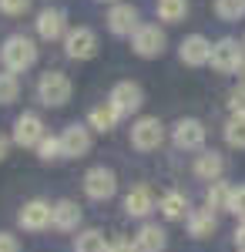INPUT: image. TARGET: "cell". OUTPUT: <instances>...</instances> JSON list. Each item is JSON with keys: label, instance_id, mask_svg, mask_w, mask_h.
Here are the masks:
<instances>
[{"label": "cell", "instance_id": "cell-24", "mask_svg": "<svg viewBox=\"0 0 245 252\" xmlns=\"http://www.w3.org/2000/svg\"><path fill=\"white\" fill-rule=\"evenodd\" d=\"M158 20L161 24H178V20H185L188 14V0H158Z\"/></svg>", "mask_w": 245, "mask_h": 252}, {"label": "cell", "instance_id": "cell-7", "mask_svg": "<svg viewBox=\"0 0 245 252\" xmlns=\"http://www.w3.org/2000/svg\"><path fill=\"white\" fill-rule=\"evenodd\" d=\"M64 54L71 61H91L97 54V34L91 27H71L64 37Z\"/></svg>", "mask_w": 245, "mask_h": 252}, {"label": "cell", "instance_id": "cell-3", "mask_svg": "<svg viewBox=\"0 0 245 252\" xmlns=\"http://www.w3.org/2000/svg\"><path fill=\"white\" fill-rule=\"evenodd\" d=\"M165 47H168V37H165V31L158 27V24H141L138 31L131 34V51L138 58H161L165 54Z\"/></svg>", "mask_w": 245, "mask_h": 252}, {"label": "cell", "instance_id": "cell-12", "mask_svg": "<svg viewBox=\"0 0 245 252\" xmlns=\"http://www.w3.org/2000/svg\"><path fill=\"white\" fill-rule=\"evenodd\" d=\"M44 121H40V115H34V111H24V115L14 121V141H17L20 148H37L40 141H44Z\"/></svg>", "mask_w": 245, "mask_h": 252}, {"label": "cell", "instance_id": "cell-31", "mask_svg": "<svg viewBox=\"0 0 245 252\" xmlns=\"http://www.w3.org/2000/svg\"><path fill=\"white\" fill-rule=\"evenodd\" d=\"M31 10V0H0V14L7 17H24Z\"/></svg>", "mask_w": 245, "mask_h": 252}, {"label": "cell", "instance_id": "cell-28", "mask_svg": "<svg viewBox=\"0 0 245 252\" xmlns=\"http://www.w3.org/2000/svg\"><path fill=\"white\" fill-rule=\"evenodd\" d=\"M20 94V81L10 71H0V104H14Z\"/></svg>", "mask_w": 245, "mask_h": 252}, {"label": "cell", "instance_id": "cell-8", "mask_svg": "<svg viewBox=\"0 0 245 252\" xmlns=\"http://www.w3.org/2000/svg\"><path fill=\"white\" fill-rule=\"evenodd\" d=\"M242 54H245V47L235 37H222V40L212 44V61H208V64H212L218 74H235Z\"/></svg>", "mask_w": 245, "mask_h": 252}, {"label": "cell", "instance_id": "cell-26", "mask_svg": "<svg viewBox=\"0 0 245 252\" xmlns=\"http://www.w3.org/2000/svg\"><path fill=\"white\" fill-rule=\"evenodd\" d=\"M212 7H215V17H218V20H228V24L245 17V0H215Z\"/></svg>", "mask_w": 245, "mask_h": 252}, {"label": "cell", "instance_id": "cell-37", "mask_svg": "<svg viewBox=\"0 0 245 252\" xmlns=\"http://www.w3.org/2000/svg\"><path fill=\"white\" fill-rule=\"evenodd\" d=\"M235 74L242 78V84H245V54H242V61H239V67H235Z\"/></svg>", "mask_w": 245, "mask_h": 252}, {"label": "cell", "instance_id": "cell-13", "mask_svg": "<svg viewBox=\"0 0 245 252\" xmlns=\"http://www.w3.org/2000/svg\"><path fill=\"white\" fill-rule=\"evenodd\" d=\"M178 58H182V64H188V67H205L208 61H212V40L205 34H188V37L178 44Z\"/></svg>", "mask_w": 245, "mask_h": 252}, {"label": "cell", "instance_id": "cell-35", "mask_svg": "<svg viewBox=\"0 0 245 252\" xmlns=\"http://www.w3.org/2000/svg\"><path fill=\"white\" fill-rule=\"evenodd\" d=\"M235 246L239 252H245V222H239V229H235Z\"/></svg>", "mask_w": 245, "mask_h": 252}, {"label": "cell", "instance_id": "cell-33", "mask_svg": "<svg viewBox=\"0 0 245 252\" xmlns=\"http://www.w3.org/2000/svg\"><path fill=\"white\" fill-rule=\"evenodd\" d=\"M108 252H138V246L128 235H114V239H108Z\"/></svg>", "mask_w": 245, "mask_h": 252}, {"label": "cell", "instance_id": "cell-23", "mask_svg": "<svg viewBox=\"0 0 245 252\" xmlns=\"http://www.w3.org/2000/svg\"><path fill=\"white\" fill-rule=\"evenodd\" d=\"M228 198H232V185H225L222 178L208 185V192H205V205L212 209V212H228Z\"/></svg>", "mask_w": 245, "mask_h": 252}, {"label": "cell", "instance_id": "cell-36", "mask_svg": "<svg viewBox=\"0 0 245 252\" xmlns=\"http://www.w3.org/2000/svg\"><path fill=\"white\" fill-rule=\"evenodd\" d=\"M7 148H10V138H7V135H0V161L7 158Z\"/></svg>", "mask_w": 245, "mask_h": 252}, {"label": "cell", "instance_id": "cell-38", "mask_svg": "<svg viewBox=\"0 0 245 252\" xmlns=\"http://www.w3.org/2000/svg\"><path fill=\"white\" fill-rule=\"evenodd\" d=\"M101 3H121V0H101Z\"/></svg>", "mask_w": 245, "mask_h": 252}, {"label": "cell", "instance_id": "cell-19", "mask_svg": "<svg viewBox=\"0 0 245 252\" xmlns=\"http://www.w3.org/2000/svg\"><path fill=\"white\" fill-rule=\"evenodd\" d=\"M215 229H218V219H215V212H212L208 205L188 212V232L195 235V239H208V235H215Z\"/></svg>", "mask_w": 245, "mask_h": 252}, {"label": "cell", "instance_id": "cell-39", "mask_svg": "<svg viewBox=\"0 0 245 252\" xmlns=\"http://www.w3.org/2000/svg\"><path fill=\"white\" fill-rule=\"evenodd\" d=\"M242 47H245V37H242Z\"/></svg>", "mask_w": 245, "mask_h": 252}, {"label": "cell", "instance_id": "cell-27", "mask_svg": "<svg viewBox=\"0 0 245 252\" xmlns=\"http://www.w3.org/2000/svg\"><path fill=\"white\" fill-rule=\"evenodd\" d=\"M225 141L232 145V148H245V115H228Z\"/></svg>", "mask_w": 245, "mask_h": 252}, {"label": "cell", "instance_id": "cell-2", "mask_svg": "<svg viewBox=\"0 0 245 252\" xmlns=\"http://www.w3.org/2000/svg\"><path fill=\"white\" fill-rule=\"evenodd\" d=\"M74 94V84L71 78L64 74V71H47V74H40L37 81V101L40 104H47V108H64L67 101Z\"/></svg>", "mask_w": 245, "mask_h": 252}, {"label": "cell", "instance_id": "cell-29", "mask_svg": "<svg viewBox=\"0 0 245 252\" xmlns=\"http://www.w3.org/2000/svg\"><path fill=\"white\" fill-rule=\"evenodd\" d=\"M37 155H40V161H54V158L64 155L61 152V135H44V141L37 145Z\"/></svg>", "mask_w": 245, "mask_h": 252}, {"label": "cell", "instance_id": "cell-14", "mask_svg": "<svg viewBox=\"0 0 245 252\" xmlns=\"http://www.w3.org/2000/svg\"><path fill=\"white\" fill-rule=\"evenodd\" d=\"M51 212H54V205H51V202L34 198V202H27V205L20 209L17 222H20V229H27V232H44V229L51 225Z\"/></svg>", "mask_w": 245, "mask_h": 252}, {"label": "cell", "instance_id": "cell-32", "mask_svg": "<svg viewBox=\"0 0 245 252\" xmlns=\"http://www.w3.org/2000/svg\"><path fill=\"white\" fill-rule=\"evenodd\" d=\"M228 111H232V115H245V84L232 88V94H228Z\"/></svg>", "mask_w": 245, "mask_h": 252}, {"label": "cell", "instance_id": "cell-9", "mask_svg": "<svg viewBox=\"0 0 245 252\" xmlns=\"http://www.w3.org/2000/svg\"><path fill=\"white\" fill-rule=\"evenodd\" d=\"M205 125L198 121V118H182V121H175V128H171V141L178 145V148H185V152H198V148H205Z\"/></svg>", "mask_w": 245, "mask_h": 252}, {"label": "cell", "instance_id": "cell-1", "mask_svg": "<svg viewBox=\"0 0 245 252\" xmlns=\"http://www.w3.org/2000/svg\"><path fill=\"white\" fill-rule=\"evenodd\" d=\"M0 64H3V71H10V74L31 71V67L37 64V44L31 37H24V34H10V37L0 44Z\"/></svg>", "mask_w": 245, "mask_h": 252}, {"label": "cell", "instance_id": "cell-4", "mask_svg": "<svg viewBox=\"0 0 245 252\" xmlns=\"http://www.w3.org/2000/svg\"><path fill=\"white\" fill-rule=\"evenodd\" d=\"M108 104H111L118 115H138L141 111V104H145V91H141V84L138 81H118L111 88V94H108Z\"/></svg>", "mask_w": 245, "mask_h": 252}, {"label": "cell", "instance_id": "cell-25", "mask_svg": "<svg viewBox=\"0 0 245 252\" xmlns=\"http://www.w3.org/2000/svg\"><path fill=\"white\" fill-rule=\"evenodd\" d=\"M74 249H77V252H108V239L97 232V229H88V232L77 235Z\"/></svg>", "mask_w": 245, "mask_h": 252}, {"label": "cell", "instance_id": "cell-17", "mask_svg": "<svg viewBox=\"0 0 245 252\" xmlns=\"http://www.w3.org/2000/svg\"><path fill=\"white\" fill-rule=\"evenodd\" d=\"M134 246H138V252H165L168 232H165L161 225H154V222H145V225L138 229V235H134Z\"/></svg>", "mask_w": 245, "mask_h": 252}, {"label": "cell", "instance_id": "cell-30", "mask_svg": "<svg viewBox=\"0 0 245 252\" xmlns=\"http://www.w3.org/2000/svg\"><path fill=\"white\" fill-rule=\"evenodd\" d=\"M228 212L239 215V222H245V185L232 189V198H228Z\"/></svg>", "mask_w": 245, "mask_h": 252}, {"label": "cell", "instance_id": "cell-34", "mask_svg": "<svg viewBox=\"0 0 245 252\" xmlns=\"http://www.w3.org/2000/svg\"><path fill=\"white\" fill-rule=\"evenodd\" d=\"M0 252H20L17 235H10V232H0Z\"/></svg>", "mask_w": 245, "mask_h": 252}, {"label": "cell", "instance_id": "cell-20", "mask_svg": "<svg viewBox=\"0 0 245 252\" xmlns=\"http://www.w3.org/2000/svg\"><path fill=\"white\" fill-rule=\"evenodd\" d=\"M118 118H121V115L104 101V104H94V108L88 111V128H91V131H101V135H108V131L118 128Z\"/></svg>", "mask_w": 245, "mask_h": 252}, {"label": "cell", "instance_id": "cell-6", "mask_svg": "<svg viewBox=\"0 0 245 252\" xmlns=\"http://www.w3.org/2000/svg\"><path fill=\"white\" fill-rule=\"evenodd\" d=\"M161 141H165V125L158 118L145 115L131 125V145L138 152H154V148H161Z\"/></svg>", "mask_w": 245, "mask_h": 252}, {"label": "cell", "instance_id": "cell-5", "mask_svg": "<svg viewBox=\"0 0 245 252\" xmlns=\"http://www.w3.org/2000/svg\"><path fill=\"white\" fill-rule=\"evenodd\" d=\"M118 192V175L104 165H94L84 172V195L94 198V202H108L111 195Z\"/></svg>", "mask_w": 245, "mask_h": 252}, {"label": "cell", "instance_id": "cell-10", "mask_svg": "<svg viewBox=\"0 0 245 252\" xmlns=\"http://www.w3.org/2000/svg\"><path fill=\"white\" fill-rule=\"evenodd\" d=\"M141 27V17H138V7L134 3H111V10H108V31H111L114 37H131L134 31Z\"/></svg>", "mask_w": 245, "mask_h": 252}, {"label": "cell", "instance_id": "cell-16", "mask_svg": "<svg viewBox=\"0 0 245 252\" xmlns=\"http://www.w3.org/2000/svg\"><path fill=\"white\" fill-rule=\"evenodd\" d=\"M51 225H54V229H61V232H74L77 225H81V205H77V202H71V198L54 202Z\"/></svg>", "mask_w": 245, "mask_h": 252}, {"label": "cell", "instance_id": "cell-15", "mask_svg": "<svg viewBox=\"0 0 245 252\" xmlns=\"http://www.w3.org/2000/svg\"><path fill=\"white\" fill-rule=\"evenodd\" d=\"M91 128H84V125H67L64 131H61V152L67 158H84L91 152Z\"/></svg>", "mask_w": 245, "mask_h": 252}, {"label": "cell", "instance_id": "cell-11", "mask_svg": "<svg viewBox=\"0 0 245 252\" xmlns=\"http://www.w3.org/2000/svg\"><path fill=\"white\" fill-rule=\"evenodd\" d=\"M34 27H37V37L40 40H64L67 37V14L64 10H57V7H44L34 20Z\"/></svg>", "mask_w": 245, "mask_h": 252}, {"label": "cell", "instance_id": "cell-21", "mask_svg": "<svg viewBox=\"0 0 245 252\" xmlns=\"http://www.w3.org/2000/svg\"><path fill=\"white\" fill-rule=\"evenodd\" d=\"M195 175L205 178V182H218L225 175V158L218 155V152H202V155L195 158Z\"/></svg>", "mask_w": 245, "mask_h": 252}, {"label": "cell", "instance_id": "cell-18", "mask_svg": "<svg viewBox=\"0 0 245 252\" xmlns=\"http://www.w3.org/2000/svg\"><path fill=\"white\" fill-rule=\"evenodd\" d=\"M151 209H154V195H151L148 185H138V189H131L124 195V212L134 215V219H145Z\"/></svg>", "mask_w": 245, "mask_h": 252}, {"label": "cell", "instance_id": "cell-22", "mask_svg": "<svg viewBox=\"0 0 245 252\" xmlns=\"http://www.w3.org/2000/svg\"><path fill=\"white\" fill-rule=\"evenodd\" d=\"M158 209H161V215L165 219H171V222H178V219H188V198L182 192H165L161 195V202H158Z\"/></svg>", "mask_w": 245, "mask_h": 252}]
</instances>
